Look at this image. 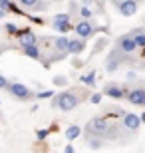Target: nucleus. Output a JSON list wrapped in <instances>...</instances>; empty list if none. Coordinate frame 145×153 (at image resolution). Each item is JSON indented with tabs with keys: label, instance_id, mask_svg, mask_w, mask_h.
<instances>
[{
	"label": "nucleus",
	"instance_id": "obj_1",
	"mask_svg": "<svg viewBox=\"0 0 145 153\" xmlns=\"http://www.w3.org/2000/svg\"><path fill=\"white\" fill-rule=\"evenodd\" d=\"M91 91L86 88H70V90H62L60 94H54V100H52V108L60 109V111H72L84 103L86 100H89Z\"/></svg>",
	"mask_w": 145,
	"mask_h": 153
},
{
	"label": "nucleus",
	"instance_id": "obj_2",
	"mask_svg": "<svg viewBox=\"0 0 145 153\" xmlns=\"http://www.w3.org/2000/svg\"><path fill=\"white\" fill-rule=\"evenodd\" d=\"M129 62H133L131 60V54H125V52H121L115 46V48H112V52H109V56L106 60V72L113 74V72H117V68L121 64H129Z\"/></svg>",
	"mask_w": 145,
	"mask_h": 153
},
{
	"label": "nucleus",
	"instance_id": "obj_3",
	"mask_svg": "<svg viewBox=\"0 0 145 153\" xmlns=\"http://www.w3.org/2000/svg\"><path fill=\"white\" fill-rule=\"evenodd\" d=\"M6 91H8L14 100H18V102H30V100L36 97V94L30 90L28 85L20 84V82H10L8 88H6Z\"/></svg>",
	"mask_w": 145,
	"mask_h": 153
},
{
	"label": "nucleus",
	"instance_id": "obj_4",
	"mask_svg": "<svg viewBox=\"0 0 145 153\" xmlns=\"http://www.w3.org/2000/svg\"><path fill=\"white\" fill-rule=\"evenodd\" d=\"M97 30H100V26L94 24V18H91V20H88V18H80L78 22L74 24V32H76V36H80V38H84V40L95 36Z\"/></svg>",
	"mask_w": 145,
	"mask_h": 153
},
{
	"label": "nucleus",
	"instance_id": "obj_5",
	"mask_svg": "<svg viewBox=\"0 0 145 153\" xmlns=\"http://www.w3.org/2000/svg\"><path fill=\"white\" fill-rule=\"evenodd\" d=\"M125 100L131 105H135V108H145V88L143 85H127V96H125Z\"/></svg>",
	"mask_w": 145,
	"mask_h": 153
},
{
	"label": "nucleus",
	"instance_id": "obj_6",
	"mask_svg": "<svg viewBox=\"0 0 145 153\" xmlns=\"http://www.w3.org/2000/svg\"><path fill=\"white\" fill-rule=\"evenodd\" d=\"M113 6H115V10L119 12L121 16L131 18L139 10V0H117V2H113Z\"/></svg>",
	"mask_w": 145,
	"mask_h": 153
},
{
	"label": "nucleus",
	"instance_id": "obj_7",
	"mask_svg": "<svg viewBox=\"0 0 145 153\" xmlns=\"http://www.w3.org/2000/svg\"><path fill=\"white\" fill-rule=\"evenodd\" d=\"M103 96H109L112 100H123L127 96V85L117 84V82H107L103 85Z\"/></svg>",
	"mask_w": 145,
	"mask_h": 153
},
{
	"label": "nucleus",
	"instance_id": "obj_8",
	"mask_svg": "<svg viewBox=\"0 0 145 153\" xmlns=\"http://www.w3.org/2000/svg\"><path fill=\"white\" fill-rule=\"evenodd\" d=\"M38 42V36H36V32H34L32 28H24V30H18L16 32V46L18 50L20 48H24V46H32Z\"/></svg>",
	"mask_w": 145,
	"mask_h": 153
},
{
	"label": "nucleus",
	"instance_id": "obj_9",
	"mask_svg": "<svg viewBox=\"0 0 145 153\" xmlns=\"http://www.w3.org/2000/svg\"><path fill=\"white\" fill-rule=\"evenodd\" d=\"M52 28L58 30V32H62V34L70 32V30L74 28L72 16H70V14H56V16L52 18Z\"/></svg>",
	"mask_w": 145,
	"mask_h": 153
},
{
	"label": "nucleus",
	"instance_id": "obj_10",
	"mask_svg": "<svg viewBox=\"0 0 145 153\" xmlns=\"http://www.w3.org/2000/svg\"><path fill=\"white\" fill-rule=\"evenodd\" d=\"M115 46L119 48L121 52H125V54H133L135 50H137V44H135V36L131 34V32H127V34H121L119 38L115 40Z\"/></svg>",
	"mask_w": 145,
	"mask_h": 153
},
{
	"label": "nucleus",
	"instance_id": "obj_11",
	"mask_svg": "<svg viewBox=\"0 0 145 153\" xmlns=\"http://www.w3.org/2000/svg\"><path fill=\"white\" fill-rule=\"evenodd\" d=\"M68 44H70V38H68L66 34L56 36V40H54V52H56L58 62H62V60L68 56Z\"/></svg>",
	"mask_w": 145,
	"mask_h": 153
},
{
	"label": "nucleus",
	"instance_id": "obj_12",
	"mask_svg": "<svg viewBox=\"0 0 145 153\" xmlns=\"http://www.w3.org/2000/svg\"><path fill=\"white\" fill-rule=\"evenodd\" d=\"M121 125H123V129L125 131H131V133H135V131L141 127V117L139 115H135V114H129V111H125V114L121 115Z\"/></svg>",
	"mask_w": 145,
	"mask_h": 153
},
{
	"label": "nucleus",
	"instance_id": "obj_13",
	"mask_svg": "<svg viewBox=\"0 0 145 153\" xmlns=\"http://www.w3.org/2000/svg\"><path fill=\"white\" fill-rule=\"evenodd\" d=\"M86 48H88L86 40L80 38V36H76V38H70V44H68V54H72V56H80Z\"/></svg>",
	"mask_w": 145,
	"mask_h": 153
},
{
	"label": "nucleus",
	"instance_id": "obj_14",
	"mask_svg": "<svg viewBox=\"0 0 145 153\" xmlns=\"http://www.w3.org/2000/svg\"><path fill=\"white\" fill-rule=\"evenodd\" d=\"M20 52H22L26 58H32V60H40V48H38V42L32 46H24V48H20Z\"/></svg>",
	"mask_w": 145,
	"mask_h": 153
},
{
	"label": "nucleus",
	"instance_id": "obj_15",
	"mask_svg": "<svg viewBox=\"0 0 145 153\" xmlns=\"http://www.w3.org/2000/svg\"><path fill=\"white\" fill-rule=\"evenodd\" d=\"M95 70H91V72H88V74H84V76H80V84H84V85H88V88H94L95 85Z\"/></svg>",
	"mask_w": 145,
	"mask_h": 153
},
{
	"label": "nucleus",
	"instance_id": "obj_16",
	"mask_svg": "<svg viewBox=\"0 0 145 153\" xmlns=\"http://www.w3.org/2000/svg\"><path fill=\"white\" fill-rule=\"evenodd\" d=\"M131 34L135 36V44H137V48H143L145 50V30L143 28H135V30H131Z\"/></svg>",
	"mask_w": 145,
	"mask_h": 153
},
{
	"label": "nucleus",
	"instance_id": "obj_17",
	"mask_svg": "<svg viewBox=\"0 0 145 153\" xmlns=\"http://www.w3.org/2000/svg\"><path fill=\"white\" fill-rule=\"evenodd\" d=\"M82 131H84V129H82L80 125H70V127L66 129V137L70 139V141H74L76 137H80V135H82Z\"/></svg>",
	"mask_w": 145,
	"mask_h": 153
},
{
	"label": "nucleus",
	"instance_id": "obj_18",
	"mask_svg": "<svg viewBox=\"0 0 145 153\" xmlns=\"http://www.w3.org/2000/svg\"><path fill=\"white\" fill-rule=\"evenodd\" d=\"M88 147L97 151V149L103 147V139L101 137H95V135H88Z\"/></svg>",
	"mask_w": 145,
	"mask_h": 153
},
{
	"label": "nucleus",
	"instance_id": "obj_19",
	"mask_svg": "<svg viewBox=\"0 0 145 153\" xmlns=\"http://www.w3.org/2000/svg\"><path fill=\"white\" fill-rule=\"evenodd\" d=\"M95 14H94V8H89L88 4H80V18H88L91 20Z\"/></svg>",
	"mask_w": 145,
	"mask_h": 153
},
{
	"label": "nucleus",
	"instance_id": "obj_20",
	"mask_svg": "<svg viewBox=\"0 0 145 153\" xmlns=\"http://www.w3.org/2000/svg\"><path fill=\"white\" fill-rule=\"evenodd\" d=\"M107 42H109L107 38H97V42H95V46H94V50H91V58H94L95 54H100V52L103 50V46H107Z\"/></svg>",
	"mask_w": 145,
	"mask_h": 153
},
{
	"label": "nucleus",
	"instance_id": "obj_21",
	"mask_svg": "<svg viewBox=\"0 0 145 153\" xmlns=\"http://www.w3.org/2000/svg\"><path fill=\"white\" fill-rule=\"evenodd\" d=\"M52 84L58 85V88H66V85H68V78H66V76H56V78L52 79Z\"/></svg>",
	"mask_w": 145,
	"mask_h": 153
},
{
	"label": "nucleus",
	"instance_id": "obj_22",
	"mask_svg": "<svg viewBox=\"0 0 145 153\" xmlns=\"http://www.w3.org/2000/svg\"><path fill=\"white\" fill-rule=\"evenodd\" d=\"M36 97H38V100H48V97H54V91L52 90H42V91L36 94Z\"/></svg>",
	"mask_w": 145,
	"mask_h": 153
},
{
	"label": "nucleus",
	"instance_id": "obj_23",
	"mask_svg": "<svg viewBox=\"0 0 145 153\" xmlns=\"http://www.w3.org/2000/svg\"><path fill=\"white\" fill-rule=\"evenodd\" d=\"M4 30H6V32H8L10 36H16V32H18L16 24H10V22H8V24H4Z\"/></svg>",
	"mask_w": 145,
	"mask_h": 153
},
{
	"label": "nucleus",
	"instance_id": "obj_24",
	"mask_svg": "<svg viewBox=\"0 0 145 153\" xmlns=\"http://www.w3.org/2000/svg\"><path fill=\"white\" fill-rule=\"evenodd\" d=\"M84 66H86V62H84V60H80L78 56L72 60V68H74V70H80V68H84Z\"/></svg>",
	"mask_w": 145,
	"mask_h": 153
},
{
	"label": "nucleus",
	"instance_id": "obj_25",
	"mask_svg": "<svg viewBox=\"0 0 145 153\" xmlns=\"http://www.w3.org/2000/svg\"><path fill=\"white\" fill-rule=\"evenodd\" d=\"M48 133H50L48 129H38V131H36V137H38V141L46 139V137H48Z\"/></svg>",
	"mask_w": 145,
	"mask_h": 153
},
{
	"label": "nucleus",
	"instance_id": "obj_26",
	"mask_svg": "<svg viewBox=\"0 0 145 153\" xmlns=\"http://www.w3.org/2000/svg\"><path fill=\"white\" fill-rule=\"evenodd\" d=\"M89 102H91V103H100V102H101V94H97V91H94V94L89 96Z\"/></svg>",
	"mask_w": 145,
	"mask_h": 153
},
{
	"label": "nucleus",
	"instance_id": "obj_27",
	"mask_svg": "<svg viewBox=\"0 0 145 153\" xmlns=\"http://www.w3.org/2000/svg\"><path fill=\"white\" fill-rule=\"evenodd\" d=\"M8 84H10V79L4 78V76L0 74V90H6V88H8Z\"/></svg>",
	"mask_w": 145,
	"mask_h": 153
},
{
	"label": "nucleus",
	"instance_id": "obj_28",
	"mask_svg": "<svg viewBox=\"0 0 145 153\" xmlns=\"http://www.w3.org/2000/svg\"><path fill=\"white\" fill-rule=\"evenodd\" d=\"M8 50H12V48H10V46H8V44H6L4 40H0V56H2L4 52H8Z\"/></svg>",
	"mask_w": 145,
	"mask_h": 153
},
{
	"label": "nucleus",
	"instance_id": "obj_29",
	"mask_svg": "<svg viewBox=\"0 0 145 153\" xmlns=\"http://www.w3.org/2000/svg\"><path fill=\"white\" fill-rule=\"evenodd\" d=\"M64 151H66V153H74L76 149H74V145H66V147H64Z\"/></svg>",
	"mask_w": 145,
	"mask_h": 153
},
{
	"label": "nucleus",
	"instance_id": "obj_30",
	"mask_svg": "<svg viewBox=\"0 0 145 153\" xmlns=\"http://www.w3.org/2000/svg\"><path fill=\"white\" fill-rule=\"evenodd\" d=\"M139 117H141V121H143V123H145V111H143V114L139 115Z\"/></svg>",
	"mask_w": 145,
	"mask_h": 153
},
{
	"label": "nucleus",
	"instance_id": "obj_31",
	"mask_svg": "<svg viewBox=\"0 0 145 153\" xmlns=\"http://www.w3.org/2000/svg\"><path fill=\"white\" fill-rule=\"evenodd\" d=\"M54 2H64V0H54Z\"/></svg>",
	"mask_w": 145,
	"mask_h": 153
},
{
	"label": "nucleus",
	"instance_id": "obj_32",
	"mask_svg": "<svg viewBox=\"0 0 145 153\" xmlns=\"http://www.w3.org/2000/svg\"><path fill=\"white\" fill-rule=\"evenodd\" d=\"M97 2H103V0H97Z\"/></svg>",
	"mask_w": 145,
	"mask_h": 153
}]
</instances>
